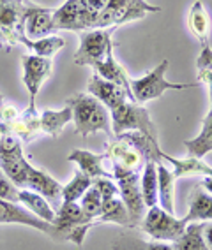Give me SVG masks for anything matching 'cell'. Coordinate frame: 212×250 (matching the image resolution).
<instances>
[{"instance_id":"obj_1","label":"cell","mask_w":212,"mask_h":250,"mask_svg":"<svg viewBox=\"0 0 212 250\" xmlns=\"http://www.w3.org/2000/svg\"><path fill=\"white\" fill-rule=\"evenodd\" d=\"M66 106L71 107L72 120H74V132L81 138L94 134V132H106L113 138L112 118L108 107L99 103L91 94H76L66 101Z\"/></svg>"},{"instance_id":"obj_2","label":"cell","mask_w":212,"mask_h":250,"mask_svg":"<svg viewBox=\"0 0 212 250\" xmlns=\"http://www.w3.org/2000/svg\"><path fill=\"white\" fill-rule=\"evenodd\" d=\"M110 118H112L113 136H120L124 132L136 130V132H141V134L158 141V129H156L149 111L141 104L126 101V103H122L120 106L110 111Z\"/></svg>"},{"instance_id":"obj_3","label":"cell","mask_w":212,"mask_h":250,"mask_svg":"<svg viewBox=\"0 0 212 250\" xmlns=\"http://www.w3.org/2000/svg\"><path fill=\"white\" fill-rule=\"evenodd\" d=\"M168 65H170V62L163 60L158 67L152 69L143 78L131 80V94H133V101L136 104H145L149 103V101L161 97L166 90H186V88L198 86V83H170L165 78Z\"/></svg>"},{"instance_id":"obj_4","label":"cell","mask_w":212,"mask_h":250,"mask_svg":"<svg viewBox=\"0 0 212 250\" xmlns=\"http://www.w3.org/2000/svg\"><path fill=\"white\" fill-rule=\"evenodd\" d=\"M161 7L150 5L145 0H110L106 7L97 14L95 28L120 27L124 23L138 21L149 13H159Z\"/></svg>"},{"instance_id":"obj_5","label":"cell","mask_w":212,"mask_h":250,"mask_svg":"<svg viewBox=\"0 0 212 250\" xmlns=\"http://www.w3.org/2000/svg\"><path fill=\"white\" fill-rule=\"evenodd\" d=\"M117 30L115 27L110 28H92V30L81 32L80 48L74 53V63L80 67H95L103 62L108 53V48L113 44L112 34Z\"/></svg>"},{"instance_id":"obj_6","label":"cell","mask_w":212,"mask_h":250,"mask_svg":"<svg viewBox=\"0 0 212 250\" xmlns=\"http://www.w3.org/2000/svg\"><path fill=\"white\" fill-rule=\"evenodd\" d=\"M113 180L117 182L120 199L129 211L133 228L140 226L145 211H147L140 190V173L131 169H122V167H113Z\"/></svg>"},{"instance_id":"obj_7","label":"cell","mask_w":212,"mask_h":250,"mask_svg":"<svg viewBox=\"0 0 212 250\" xmlns=\"http://www.w3.org/2000/svg\"><path fill=\"white\" fill-rule=\"evenodd\" d=\"M184 219H177L173 213H168L161 206H152L145 211L140 222L141 231L154 241H175L184 232Z\"/></svg>"},{"instance_id":"obj_8","label":"cell","mask_w":212,"mask_h":250,"mask_svg":"<svg viewBox=\"0 0 212 250\" xmlns=\"http://www.w3.org/2000/svg\"><path fill=\"white\" fill-rule=\"evenodd\" d=\"M28 0H0V48L20 44Z\"/></svg>"},{"instance_id":"obj_9","label":"cell","mask_w":212,"mask_h":250,"mask_svg":"<svg viewBox=\"0 0 212 250\" xmlns=\"http://www.w3.org/2000/svg\"><path fill=\"white\" fill-rule=\"evenodd\" d=\"M23 67V83L28 92V111L36 109V97L39 94L41 86L50 80L53 74V60L51 58L36 57V55H23L22 57Z\"/></svg>"},{"instance_id":"obj_10","label":"cell","mask_w":212,"mask_h":250,"mask_svg":"<svg viewBox=\"0 0 212 250\" xmlns=\"http://www.w3.org/2000/svg\"><path fill=\"white\" fill-rule=\"evenodd\" d=\"M94 13L87 9L81 0H68L59 9H53V25L55 30H71L85 32L89 28H95Z\"/></svg>"},{"instance_id":"obj_11","label":"cell","mask_w":212,"mask_h":250,"mask_svg":"<svg viewBox=\"0 0 212 250\" xmlns=\"http://www.w3.org/2000/svg\"><path fill=\"white\" fill-rule=\"evenodd\" d=\"M106 159L112 161L113 167L138 171V173L149 162L140 152V148L135 146L131 141H127L124 136H115L106 143Z\"/></svg>"},{"instance_id":"obj_12","label":"cell","mask_w":212,"mask_h":250,"mask_svg":"<svg viewBox=\"0 0 212 250\" xmlns=\"http://www.w3.org/2000/svg\"><path fill=\"white\" fill-rule=\"evenodd\" d=\"M0 224H22V226H28V228H34L37 231L45 232L46 236L53 238V240L62 241L59 231L55 229L53 224L37 219L36 215L22 208L18 203H9L0 199Z\"/></svg>"},{"instance_id":"obj_13","label":"cell","mask_w":212,"mask_h":250,"mask_svg":"<svg viewBox=\"0 0 212 250\" xmlns=\"http://www.w3.org/2000/svg\"><path fill=\"white\" fill-rule=\"evenodd\" d=\"M53 9L43 7V5L28 2L25 9V20H23V34L30 41L43 39V37L53 36Z\"/></svg>"},{"instance_id":"obj_14","label":"cell","mask_w":212,"mask_h":250,"mask_svg":"<svg viewBox=\"0 0 212 250\" xmlns=\"http://www.w3.org/2000/svg\"><path fill=\"white\" fill-rule=\"evenodd\" d=\"M25 188L34 190V192L46 197L48 203L53 206V210H57L62 205V185L53 176H50L46 171L39 169V167L32 166L30 173L27 176V182H25Z\"/></svg>"},{"instance_id":"obj_15","label":"cell","mask_w":212,"mask_h":250,"mask_svg":"<svg viewBox=\"0 0 212 250\" xmlns=\"http://www.w3.org/2000/svg\"><path fill=\"white\" fill-rule=\"evenodd\" d=\"M89 94L94 95L99 103H103L110 111L115 109L117 106H120L122 103L131 101L129 94H127L122 86L115 85L112 81L103 80V78L97 76V74H92V78L89 80Z\"/></svg>"},{"instance_id":"obj_16","label":"cell","mask_w":212,"mask_h":250,"mask_svg":"<svg viewBox=\"0 0 212 250\" xmlns=\"http://www.w3.org/2000/svg\"><path fill=\"white\" fill-rule=\"evenodd\" d=\"M94 69H95V74H97V76H101L103 80L112 81V83H115V85L122 86V88H124L127 94H129V97H131V101H133L131 80H129V76H127L126 69L122 67L120 63L115 60V55H113V44L108 48L106 58H104L103 62L97 63ZM133 103H135V101H133Z\"/></svg>"},{"instance_id":"obj_17","label":"cell","mask_w":212,"mask_h":250,"mask_svg":"<svg viewBox=\"0 0 212 250\" xmlns=\"http://www.w3.org/2000/svg\"><path fill=\"white\" fill-rule=\"evenodd\" d=\"M69 162H74V164L80 167L81 173L89 174L91 178H112L113 174H110L108 171L103 167V162L106 161V153H92L89 150H72L68 155Z\"/></svg>"},{"instance_id":"obj_18","label":"cell","mask_w":212,"mask_h":250,"mask_svg":"<svg viewBox=\"0 0 212 250\" xmlns=\"http://www.w3.org/2000/svg\"><path fill=\"white\" fill-rule=\"evenodd\" d=\"M205 220H212V196L198 183L191 190L189 210H188V215L184 217V222L191 224L205 222Z\"/></svg>"},{"instance_id":"obj_19","label":"cell","mask_w":212,"mask_h":250,"mask_svg":"<svg viewBox=\"0 0 212 250\" xmlns=\"http://www.w3.org/2000/svg\"><path fill=\"white\" fill-rule=\"evenodd\" d=\"M158 203L168 213L175 211V178L163 162H158Z\"/></svg>"},{"instance_id":"obj_20","label":"cell","mask_w":212,"mask_h":250,"mask_svg":"<svg viewBox=\"0 0 212 250\" xmlns=\"http://www.w3.org/2000/svg\"><path fill=\"white\" fill-rule=\"evenodd\" d=\"M161 161L168 162L172 166L173 178H181V176H188V174H202V176H212V167L209 164L196 159V157H188V159H175L166 153L161 152Z\"/></svg>"},{"instance_id":"obj_21","label":"cell","mask_w":212,"mask_h":250,"mask_svg":"<svg viewBox=\"0 0 212 250\" xmlns=\"http://www.w3.org/2000/svg\"><path fill=\"white\" fill-rule=\"evenodd\" d=\"M71 120L72 111L69 106L62 107V109H45L39 115V127L45 134L57 139L60 136V132L64 130V127Z\"/></svg>"},{"instance_id":"obj_22","label":"cell","mask_w":212,"mask_h":250,"mask_svg":"<svg viewBox=\"0 0 212 250\" xmlns=\"http://www.w3.org/2000/svg\"><path fill=\"white\" fill-rule=\"evenodd\" d=\"M18 203H22L30 213H34L37 219L45 220V222H53L55 219V210L53 206L48 203L46 197H43L41 194L28 190V188H20Z\"/></svg>"},{"instance_id":"obj_23","label":"cell","mask_w":212,"mask_h":250,"mask_svg":"<svg viewBox=\"0 0 212 250\" xmlns=\"http://www.w3.org/2000/svg\"><path fill=\"white\" fill-rule=\"evenodd\" d=\"M140 190L147 208L158 206V162L149 161L140 174Z\"/></svg>"},{"instance_id":"obj_24","label":"cell","mask_w":212,"mask_h":250,"mask_svg":"<svg viewBox=\"0 0 212 250\" xmlns=\"http://www.w3.org/2000/svg\"><path fill=\"white\" fill-rule=\"evenodd\" d=\"M112 250H173V247L166 241H145L138 234L124 232L112 243Z\"/></svg>"},{"instance_id":"obj_25","label":"cell","mask_w":212,"mask_h":250,"mask_svg":"<svg viewBox=\"0 0 212 250\" xmlns=\"http://www.w3.org/2000/svg\"><path fill=\"white\" fill-rule=\"evenodd\" d=\"M97 222L99 224L112 222V224H117V226H124V228L133 229L129 211H127L126 205L118 197H112V199L103 201V210H101V215L97 217Z\"/></svg>"},{"instance_id":"obj_26","label":"cell","mask_w":212,"mask_h":250,"mask_svg":"<svg viewBox=\"0 0 212 250\" xmlns=\"http://www.w3.org/2000/svg\"><path fill=\"white\" fill-rule=\"evenodd\" d=\"M184 145L188 148L189 157H196V159H202L212 152V107L203 120L200 134L191 141H186Z\"/></svg>"},{"instance_id":"obj_27","label":"cell","mask_w":212,"mask_h":250,"mask_svg":"<svg viewBox=\"0 0 212 250\" xmlns=\"http://www.w3.org/2000/svg\"><path fill=\"white\" fill-rule=\"evenodd\" d=\"M189 28L194 36L198 37V41L202 44H209V34H211V16H209L207 9L203 7V4L200 0H196L193 5H191L189 11Z\"/></svg>"},{"instance_id":"obj_28","label":"cell","mask_w":212,"mask_h":250,"mask_svg":"<svg viewBox=\"0 0 212 250\" xmlns=\"http://www.w3.org/2000/svg\"><path fill=\"white\" fill-rule=\"evenodd\" d=\"M20 44L25 46L30 51V55H36V57H43V58H53V55L66 46V41L59 36H48L37 41H30L25 36H22Z\"/></svg>"},{"instance_id":"obj_29","label":"cell","mask_w":212,"mask_h":250,"mask_svg":"<svg viewBox=\"0 0 212 250\" xmlns=\"http://www.w3.org/2000/svg\"><path fill=\"white\" fill-rule=\"evenodd\" d=\"M173 250H209L203 240V224L191 222L186 226L184 232L173 241Z\"/></svg>"},{"instance_id":"obj_30","label":"cell","mask_w":212,"mask_h":250,"mask_svg":"<svg viewBox=\"0 0 212 250\" xmlns=\"http://www.w3.org/2000/svg\"><path fill=\"white\" fill-rule=\"evenodd\" d=\"M92 178L89 174L76 171L72 180L68 185H62V201L64 203H78L81 199V196L91 188Z\"/></svg>"},{"instance_id":"obj_31","label":"cell","mask_w":212,"mask_h":250,"mask_svg":"<svg viewBox=\"0 0 212 250\" xmlns=\"http://www.w3.org/2000/svg\"><path fill=\"white\" fill-rule=\"evenodd\" d=\"M78 205L81 206V210L85 211L89 217H92V219L97 220V217L101 215V210H103V197H101L99 190H97L94 185H91V188L81 196V199H80Z\"/></svg>"},{"instance_id":"obj_32","label":"cell","mask_w":212,"mask_h":250,"mask_svg":"<svg viewBox=\"0 0 212 250\" xmlns=\"http://www.w3.org/2000/svg\"><path fill=\"white\" fill-rule=\"evenodd\" d=\"M196 69H198V80L205 81L211 92V107H212V49L209 44H202V51L196 60Z\"/></svg>"},{"instance_id":"obj_33","label":"cell","mask_w":212,"mask_h":250,"mask_svg":"<svg viewBox=\"0 0 212 250\" xmlns=\"http://www.w3.org/2000/svg\"><path fill=\"white\" fill-rule=\"evenodd\" d=\"M20 115H22V113H20L18 109L7 101V97L0 92V125H2V129L9 127L13 122L18 120Z\"/></svg>"},{"instance_id":"obj_34","label":"cell","mask_w":212,"mask_h":250,"mask_svg":"<svg viewBox=\"0 0 212 250\" xmlns=\"http://www.w3.org/2000/svg\"><path fill=\"white\" fill-rule=\"evenodd\" d=\"M20 188L7 178V174L0 169V199L9 203H18Z\"/></svg>"},{"instance_id":"obj_35","label":"cell","mask_w":212,"mask_h":250,"mask_svg":"<svg viewBox=\"0 0 212 250\" xmlns=\"http://www.w3.org/2000/svg\"><path fill=\"white\" fill-rule=\"evenodd\" d=\"M92 185L99 190L101 197H103V201H106V199H112V197L120 196V192H118V187L113 183L112 178H92Z\"/></svg>"},{"instance_id":"obj_36","label":"cell","mask_w":212,"mask_h":250,"mask_svg":"<svg viewBox=\"0 0 212 250\" xmlns=\"http://www.w3.org/2000/svg\"><path fill=\"white\" fill-rule=\"evenodd\" d=\"M81 2H83V5H85L87 9L97 16V14L106 7V4H108L110 0H81Z\"/></svg>"},{"instance_id":"obj_37","label":"cell","mask_w":212,"mask_h":250,"mask_svg":"<svg viewBox=\"0 0 212 250\" xmlns=\"http://www.w3.org/2000/svg\"><path fill=\"white\" fill-rule=\"evenodd\" d=\"M203 240L207 243V249L212 250V222L203 224Z\"/></svg>"},{"instance_id":"obj_38","label":"cell","mask_w":212,"mask_h":250,"mask_svg":"<svg viewBox=\"0 0 212 250\" xmlns=\"http://www.w3.org/2000/svg\"><path fill=\"white\" fill-rule=\"evenodd\" d=\"M200 185H202V187L212 196V176H203V180L200 182Z\"/></svg>"},{"instance_id":"obj_39","label":"cell","mask_w":212,"mask_h":250,"mask_svg":"<svg viewBox=\"0 0 212 250\" xmlns=\"http://www.w3.org/2000/svg\"><path fill=\"white\" fill-rule=\"evenodd\" d=\"M2 136H4V129H2V125H0V139H2Z\"/></svg>"}]
</instances>
